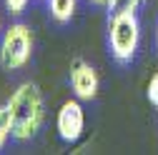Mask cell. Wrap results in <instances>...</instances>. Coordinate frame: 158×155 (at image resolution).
<instances>
[{
	"mask_svg": "<svg viewBox=\"0 0 158 155\" xmlns=\"http://www.w3.org/2000/svg\"><path fill=\"white\" fill-rule=\"evenodd\" d=\"M10 110V128L15 140H30L40 130L45 110H43V93L35 83H23L8 100Z\"/></svg>",
	"mask_w": 158,
	"mask_h": 155,
	"instance_id": "1",
	"label": "cell"
},
{
	"mask_svg": "<svg viewBox=\"0 0 158 155\" xmlns=\"http://www.w3.org/2000/svg\"><path fill=\"white\" fill-rule=\"evenodd\" d=\"M138 40H141V25H138L135 13H115L110 15L108 23V43L110 53L115 60L131 63L138 50Z\"/></svg>",
	"mask_w": 158,
	"mask_h": 155,
	"instance_id": "2",
	"label": "cell"
},
{
	"mask_svg": "<svg viewBox=\"0 0 158 155\" xmlns=\"http://www.w3.org/2000/svg\"><path fill=\"white\" fill-rule=\"evenodd\" d=\"M33 53V33L25 23H13L0 38V65L3 70H20Z\"/></svg>",
	"mask_w": 158,
	"mask_h": 155,
	"instance_id": "3",
	"label": "cell"
},
{
	"mask_svg": "<svg viewBox=\"0 0 158 155\" xmlns=\"http://www.w3.org/2000/svg\"><path fill=\"white\" fill-rule=\"evenodd\" d=\"M58 135L65 140V143H75L78 138L83 135L85 130V113H83V105L78 100H65L58 110Z\"/></svg>",
	"mask_w": 158,
	"mask_h": 155,
	"instance_id": "4",
	"label": "cell"
},
{
	"mask_svg": "<svg viewBox=\"0 0 158 155\" xmlns=\"http://www.w3.org/2000/svg\"><path fill=\"white\" fill-rule=\"evenodd\" d=\"M70 88L78 100H93L98 95V73L83 58H73L70 63Z\"/></svg>",
	"mask_w": 158,
	"mask_h": 155,
	"instance_id": "5",
	"label": "cell"
},
{
	"mask_svg": "<svg viewBox=\"0 0 158 155\" xmlns=\"http://www.w3.org/2000/svg\"><path fill=\"white\" fill-rule=\"evenodd\" d=\"M48 10L53 15V20L68 23L75 15V0H48Z\"/></svg>",
	"mask_w": 158,
	"mask_h": 155,
	"instance_id": "6",
	"label": "cell"
},
{
	"mask_svg": "<svg viewBox=\"0 0 158 155\" xmlns=\"http://www.w3.org/2000/svg\"><path fill=\"white\" fill-rule=\"evenodd\" d=\"M141 3L143 0H108V10H110V15H115V13H135Z\"/></svg>",
	"mask_w": 158,
	"mask_h": 155,
	"instance_id": "7",
	"label": "cell"
},
{
	"mask_svg": "<svg viewBox=\"0 0 158 155\" xmlns=\"http://www.w3.org/2000/svg\"><path fill=\"white\" fill-rule=\"evenodd\" d=\"M8 135H13V128H10V110L8 105H0V148L8 140Z\"/></svg>",
	"mask_w": 158,
	"mask_h": 155,
	"instance_id": "8",
	"label": "cell"
},
{
	"mask_svg": "<svg viewBox=\"0 0 158 155\" xmlns=\"http://www.w3.org/2000/svg\"><path fill=\"white\" fill-rule=\"evenodd\" d=\"M25 5H28V0H5V8L10 15H20L25 10Z\"/></svg>",
	"mask_w": 158,
	"mask_h": 155,
	"instance_id": "9",
	"label": "cell"
},
{
	"mask_svg": "<svg viewBox=\"0 0 158 155\" xmlns=\"http://www.w3.org/2000/svg\"><path fill=\"white\" fill-rule=\"evenodd\" d=\"M146 93H148V100L158 108V73L151 78V83H148V90H146Z\"/></svg>",
	"mask_w": 158,
	"mask_h": 155,
	"instance_id": "10",
	"label": "cell"
},
{
	"mask_svg": "<svg viewBox=\"0 0 158 155\" xmlns=\"http://www.w3.org/2000/svg\"><path fill=\"white\" fill-rule=\"evenodd\" d=\"M90 3H95V5H108V0H90Z\"/></svg>",
	"mask_w": 158,
	"mask_h": 155,
	"instance_id": "11",
	"label": "cell"
},
{
	"mask_svg": "<svg viewBox=\"0 0 158 155\" xmlns=\"http://www.w3.org/2000/svg\"><path fill=\"white\" fill-rule=\"evenodd\" d=\"M143 3H146V0H143Z\"/></svg>",
	"mask_w": 158,
	"mask_h": 155,
	"instance_id": "12",
	"label": "cell"
}]
</instances>
